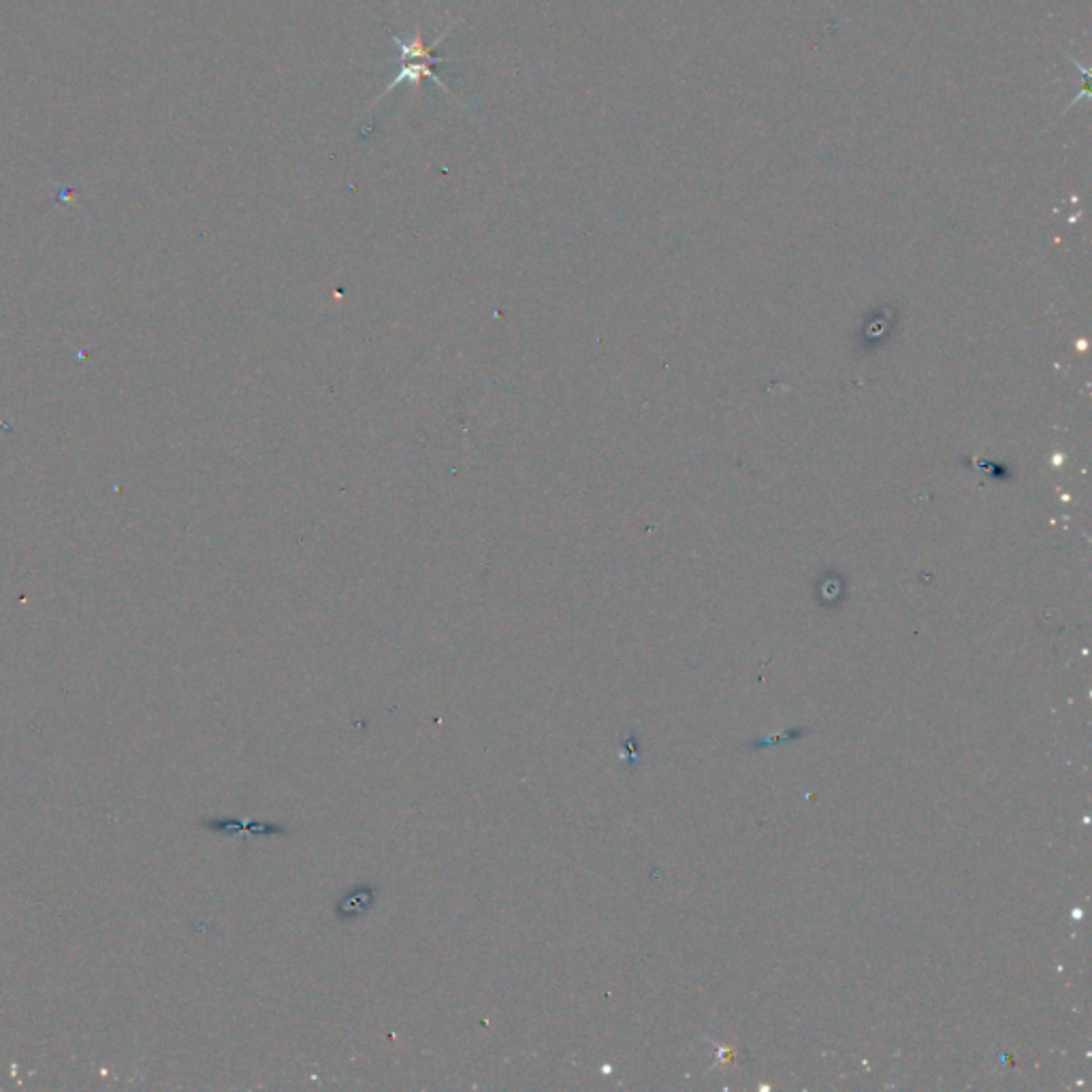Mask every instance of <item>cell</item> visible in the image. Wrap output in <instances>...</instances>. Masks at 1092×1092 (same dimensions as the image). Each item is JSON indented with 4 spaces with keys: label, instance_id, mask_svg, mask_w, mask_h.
I'll use <instances>...</instances> for the list:
<instances>
[{
    "label": "cell",
    "instance_id": "obj_1",
    "mask_svg": "<svg viewBox=\"0 0 1092 1092\" xmlns=\"http://www.w3.org/2000/svg\"><path fill=\"white\" fill-rule=\"evenodd\" d=\"M397 64H399L397 75L393 78V81H390V84L387 88H384V92L378 96V99H376V103H378L382 99V96H387V94L393 92V90L399 88L402 84L420 86V81H423V79L433 81V84L440 86L444 90V92L453 94L448 90V86L444 84V81L440 79V75L435 73V69H432V66H433L432 63H425V60H404V63H397Z\"/></svg>",
    "mask_w": 1092,
    "mask_h": 1092
},
{
    "label": "cell",
    "instance_id": "obj_2",
    "mask_svg": "<svg viewBox=\"0 0 1092 1092\" xmlns=\"http://www.w3.org/2000/svg\"><path fill=\"white\" fill-rule=\"evenodd\" d=\"M450 30H453V28L444 30V33L432 45H423V41H420V30H418V26H417V35L412 36V41H404V39H399L397 35H390V39H393V43L397 45V58H395V63H404V60H425V63H432L433 66L435 64H442V63H448V58L435 56L433 51H435V48H438V45L444 39H447V35L450 33Z\"/></svg>",
    "mask_w": 1092,
    "mask_h": 1092
},
{
    "label": "cell",
    "instance_id": "obj_3",
    "mask_svg": "<svg viewBox=\"0 0 1092 1092\" xmlns=\"http://www.w3.org/2000/svg\"><path fill=\"white\" fill-rule=\"evenodd\" d=\"M374 899H376V892L372 890V887H361V890L350 892L344 901H340V905H337V915L357 917L361 914H365V911L372 907Z\"/></svg>",
    "mask_w": 1092,
    "mask_h": 1092
}]
</instances>
